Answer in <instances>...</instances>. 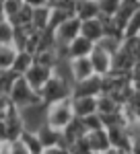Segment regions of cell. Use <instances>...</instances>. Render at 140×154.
<instances>
[{
  "label": "cell",
  "instance_id": "4dcf8cb0",
  "mask_svg": "<svg viewBox=\"0 0 140 154\" xmlns=\"http://www.w3.org/2000/svg\"><path fill=\"white\" fill-rule=\"evenodd\" d=\"M6 150H8V154H31L29 150H27V146H25L21 140L8 142V144H6Z\"/></svg>",
  "mask_w": 140,
  "mask_h": 154
},
{
  "label": "cell",
  "instance_id": "30bf717a",
  "mask_svg": "<svg viewBox=\"0 0 140 154\" xmlns=\"http://www.w3.org/2000/svg\"><path fill=\"white\" fill-rule=\"evenodd\" d=\"M87 144L91 148V152L95 154H103L105 150L111 148L109 144V138H107V130L105 128H99V130H93V131H87Z\"/></svg>",
  "mask_w": 140,
  "mask_h": 154
},
{
  "label": "cell",
  "instance_id": "74e56055",
  "mask_svg": "<svg viewBox=\"0 0 140 154\" xmlns=\"http://www.w3.org/2000/svg\"><path fill=\"white\" fill-rule=\"evenodd\" d=\"M132 88H134V91H138V93H140V80H134V82H132Z\"/></svg>",
  "mask_w": 140,
  "mask_h": 154
},
{
  "label": "cell",
  "instance_id": "83f0119b",
  "mask_svg": "<svg viewBox=\"0 0 140 154\" xmlns=\"http://www.w3.org/2000/svg\"><path fill=\"white\" fill-rule=\"evenodd\" d=\"M99 2V14H105V17H113L122 4V0H97Z\"/></svg>",
  "mask_w": 140,
  "mask_h": 154
},
{
  "label": "cell",
  "instance_id": "ba28073f",
  "mask_svg": "<svg viewBox=\"0 0 140 154\" xmlns=\"http://www.w3.org/2000/svg\"><path fill=\"white\" fill-rule=\"evenodd\" d=\"M68 70H70V80H72V84L81 82V80H84V78H89V76L95 74L89 56H87V58H72V60H68Z\"/></svg>",
  "mask_w": 140,
  "mask_h": 154
},
{
  "label": "cell",
  "instance_id": "e575fe53",
  "mask_svg": "<svg viewBox=\"0 0 140 154\" xmlns=\"http://www.w3.org/2000/svg\"><path fill=\"white\" fill-rule=\"evenodd\" d=\"M0 142L8 144V131H6V123H4V119H0Z\"/></svg>",
  "mask_w": 140,
  "mask_h": 154
},
{
  "label": "cell",
  "instance_id": "836d02e7",
  "mask_svg": "<svg viewBox=\"0 0 140 154\" xmlns=\"http://www.w3.org/2000/svg\"><path fill=\"white\" fill-rule=\"evenodd\" d=\"M43 154H70V150L66 146H52V148H46Z\"/></svg>",
  "mask_w": 140,
  "mask_h": 154
},
{
  "label": "cell",
  "instance_id": "f546056e",
  "mask_svg": "<svg viewBox=\"0 0 140 154\" xmlns=\"http://www.w3.org/2000/svg\"><path fill=\"white\" fill-rule=\"evenodd\" d=\"M23 6V2H19V0H2V12H4V19H11L14 17L19 8Z\"/></svg>",
  "mask_w": 140,
  "mask_h": 154
},
{
  "label": "cell",
  "instance_id": "52a82bcc",
  "mask_svg": "<svg viewBox=\"0 0 140 154\" xmlns=\"http://www.w3.org/2000/svg\"><path fill=\"white\" fill-rule=\"evenodd\" d=\"M89 60H91V66H93V72L97 76H105L111 72V54L105 51L103 48H99L95 43L93 51L89 54Z\"/></svg>",
  "mask_w": 140,
  "mask_h": 154
},
{
  "label": "cell",
  "instance_id": "8992f818",
  "mask_svg": "<svg viewBox=\"0 0 140 154\" xmlns=\"http://www.w3.org/2000/svg\"><path fill=\"white\" fill-rule=\"evenodd\" d=\"M54 33H56V41H58V43L68 45L74 37L81 35V19H76L74 14L68 17V19H66V21H64V23L54 31Z\"/></svg>",
  "mask_w": 140,
  "mask_h": 154
},
{
  "label": "cell",
  "instance_id": "d6a6232c",
  "mask_svg": "<svg viewBox=\"0 0 140 154\" xmlns=\"http://www.w3.org/2000/svg\"><path fill=\"white\" fill-rule=\"evenodd\" d=\"M130 80L134 82V80H140V58L134 60V64H132V68H130Z\"/></svg>",
  "mask_w": 140,
  "mask_h": 154
},
{
  "label": "cell",
  "instance_id": "4316f807",
  "mask_svg": "<svg viewBox=\"0 0 140 154\" xmlns=\"http://www.w3.org/2000/svg\"><path fill=\"white\" fill-rule=\"evenodd\" d=\"M12 27L6 19H0V45H12Z\"/></svg>",
  "mask_w": 140,
  "mask_h": 154
},
{
  "label": "cell",
  "instance_id": "60d3db41",
  "mask_svg": "<svg viewBox=\"0 0 140 154\" xmlns=\"http://www.w3.org/2000/svg\"><path fill=\"white\" fill-rule=\"evenodd\" d=\"M2 154H8V150H6V148H4V152H2Z\"/></svg>",
  "mask_w": 140,
  "mask_h": 154
},
{
  "label": "cell",
  "instance_id": "7a4b0ae2",
  "mask_svg": "<svg viewBox=\"0 0 140 154\" xmlns=\"http://www.w3.org/2000/svg\"><path fill=\"white\" fill-rule=\"evenodd\" d=\"M8 101H11V105H14L17 109H25V107L41 103L39 93L29 86V82L25 80L23 76H19V78L12 82L11 91H8Z\"/></svg>",
  "mask_w": 140,
  "mask_h": 154
},
{
  "label": "cell",
  "instance_id": "9c48e42d",
  "mask_svg": "<svg viewBox=\"0 0 140 154\" xmlns=\"http://www.w3.org/2000/svg\"><path fill=\"white\" fill-rule=\"evenodd\" d=\"M101 95V76H89L72 84V97H99Z\"/></svg>",
  "mask_w": 140,
  "mask_h": 154
},
{
  "label": "cell",
  "instance_id": "d590c367",
  "mask_svg": "<svg viewBox=\"0 0 140 154\" xmlns=\"http://www.w3.org/2000/svg\"><path fill=\"white\" fill-rule=\"evenodd\" d=\"M23 4L31 8H39V6H47V0H23Z\"/></svg>",
  "mask_w": 140,
  "mask_h": 154
},
{
  "label": "cell",
  "instance_id": "ee69618b",
  "mask_svg": "<svg viewBox=\"0 0 140 154\" xmlns=\"http://www.w3.org/2000/svg\"><path fill=\"white\" fill-rule=\"evenodd\" d=\"M93 154H95V152H93Z\"/></svg>",
  "mask_w": 140,
  "mask_h": 154
},
{
  "label": "cell",
  "instance_id": "7bdbcfd3",
  "mask_svg": "<svg viewBox=\"0 0 140 154\" xmlns=\"http://www.w3.org/2000/svg\"><path fill=\"white\" fill-rule=\"evenodd\" d=\"M19 2H23V0H19Z\"/></svg>",
  "mask_w": 140,
  "mask_h": 154
},
{
  "label": "cell",
  "instance_id": "ffe728a7",
  "mask_svg": "<svg viewBox=\"0 0 140 154\" xmlns=\"http://www.w3.org/2000/svg\"><path fill=\"white\" fill-rule=\"evenodd\" d=\"M33 62L35 64H41V66H47V68H56L58 64V54H56V48L54 49H41V51H35L33 54Z\"/></svg>",
  "mask_w": 140,
  "mask_h": 154
},
{
  "label": "cell",
  "instance_id": "f1b7e54d",
  "mask_svg": "<svg viewBox=\"0 0 140 154\" xmlns=\"http://www.w3.org/2000/svg\"><path fill=\"white\" fill-rule=\"evenodd\" d=\"M81 121H82V125H84L87 131L103 128V121H101V115H99V113H91V115H87V117H81Z\"/></svg>",
  "mask_w": 140,
  "mask_h": 154
},
{
  "label": "cell",
  "instance_id": "1f68e13d",
  "mask_svg": "<svg viewBox=\"0 0 140 154\" xmlns=\"http://www.w3.org/2000/svg\"><path fill=\"white\" fill-rule=\"evenodd\" d=\"M8 109H11V101H8V95H2V93H0V119L6 117Z\"/></svg>",
  "mask_w": 140,
  "mask_h": 154
},
{
  "label": "cell",
  "instance_id": "ac0fdd59",
  "mask_svg": "<svg viewBox=\"0 0 140 154\" xmlns=\"http://www.w3.org/2000/svg\"><path fill=\"white\" fill-rule=\"evenodd\" d=\"M49 12H52L49 6L33 8V14H31V27H33L35 31H46L47 29V25H49Z\"/></svg>",
  "mask_w": 140,
  "mask_h": 154
},
{
  "label": "cell",
  "instance_id": "3957f363",
  "mask_svg": "<svg viewBox=\"0 0 140 154\" xmlns=\"http://www.w3.org/2000/svg\"><path fill=\"white\" fill-rule=\"evenodd\" d=\"M72 119H74V111H72V101L70 99L46 105V123L52 125L54 130L62 131Z\"/></svg>",
  "mask_w": 140,
  "mask_h": 154
},
{
  "label": "cell",
  "instance_id": "8d00e7d4",
  "mask_svg": "<svg viewBox=\"0 0 140 154\" xmlns=\"http://www.w3.org/2000/svg\"><path fill=\"white\" fill-rule=\"evenodd\" d=\"M103 154H128V152H122V150H116V148H109V150H105Z\"/></svg>",
  "mask_w": 140,
  "mask_h": 154
},
{
  "label": "cell",
  "instance_id": "5b68a950",
  "mask_svg": "<svg viewBox=\"0 0 140 154\" xmlns=\"http://www.w3.org/2000/svg\"><path fill=\"white\" fill-rule=\"evenodd\" d=\"M105 130H107V138H109L111 148L130 154L132 144H134V142H132V138H130L128 128H126V125H113V128H105Z\"/></svg>",
  "mask_w": 140,
  "mask_h": 154
},
{
  "label": "cell",
  "instance_id": "f35d334b",
  "mask_svg": "<svg viewBox=\"0 0 140 154\" xmlns=\"http://www.w3.org/2000/svg\"><path fill=\"white\" fill-rule=\"evenodd\" d=\"M136 58H140V35H138V41H136Z\"/></svg>",
  "mask_w": 140,
  "mask_h": 154
},
{
  "label": "cell",
  "instance_id": "cb8c5ba5",
  "mask_svg": "<svg viewBox=\"0 0 140 154\" xmlns=\"http://www.w3.org/2000/svg\"><path fill=\"white\" fill-rule=\"evenodd\" d=\"M68 17H72V12H68L66 8H52V12H49V25H47V29L56 31V29H58V27L64 23Z\"/></svg>",
  "mask_w": 140,
  "mask_h": 154
},
{
  "label": "cell",
  "instance_id": "d4e9b609",
  "mask_svg": "<svg viewBox=\"0 0 140 154\" xmlns=\"http://www.w3.org/2000/svg\"><path fill=\"white\" fill-rule=\"evenodd\" d=\"M17 49L12 45H0V70H11Z\"/></svg>",
  "mask_w": 140,
  "mask_h": 154
},
{
  "label": "cell",
  "instance_id": "5bb4252c",
  "mask_svg": "<svg viewBox=\"0 0 140 154\" xmlns=\"http://www.w3.org/2000/svg\"><path fill=\"white\" fill-rule=\"evenodd\" d=\"M84 134H87V130H84V125H82L81 117H74L68 125L62 130V144L68 148L70 144H74L76 140H81Z\"/></svg>",
  "mask_w": 140,
  "mask_h": 154
},
{
  "label": "cell",
  "instance_id": "7402d4cb",
  "mask_svg": "<svg viewBox=\"0 0 140 154\" xmlns=\"http://www.w3.org/2000/svg\"><path fill=\"white\" fill-rule=\"evenodd\" d=\"M117 109H119V105H117V103H116V101H113L109 95L101 93V95L97 97V113H99V115L113 113V111H117Z\"/></svg>",
  "mask_w": 140,
  "mask_h": 154
},
{
  "label": "cell",
  "instance_id": "8fae6325",
  "mask_svg": "<svg viewBox=\"0 0 140 154\" xmlns=\"http://www.w3.org/2000/svg\"><path fill=\"white\" fill-rule=\"evenodd\" d=\"M35 134H37L39 142L43 146V150H46V148H52V146H64V144H62V131L54 130V128L47 125V123H41V125L35 130Z\"/></svg>",
  "mask_w": 140,
  "mask_h": 154
},
{
  "label": "cell",
  "instance_id": "2e32d148",
  "mask_svg": "<svg viewBox=\"0 0 140 154\" xmlns=\"http://www.w3.org/2000/svg\"><path fill=\"white\" fill-rule=\"evenodd\" d=\"M74 17L87 21V19H95L99 17V2L97 0H74Z\"/></svg>",
  "mask_w": 140,
  "mask_h": 154
},
{
  "label": "cell",
  "instance_id": "44dd1931",
  "mask_svg": "<svg viewBox=\"0 0 140 154\" xmlns=\"http://www.w3.org/2000/svg\"><path fill=\"white\" fill-rule=\"evenodd\" d=\"M31 14H33V8L27 6V4H23V6L19 8V12H17L14 17H11V19H6V21H8L12 27H27V25H31Z\"/></svg>",
  "mask_w": 140,
  "mask_h": 154
},
{
  "label": "cell",
  "instance_id": "6da1fadb",
  "mask_svg": "<svg viewBox=\"0 0 140 154\" xmlns=\"http://www.w3.org/2000/svg\"><path fill=\"white\" fill-rule=\"evenodd\" d=\"M70 97H72V82L60 74H52V78L39 88V99L43 105H52Z\"/></svg>",
  "mask_w": 140,
  "mask_h": 154
},
{
  "label": "cell",
  "instance_id": "7c38bea8",
  "mask_svg": "<svg viewBox=\"0 0 140 154\" xmlns=\"http://www.w3.org/2000/svg\"><path fill=\"white\" fill-rule=\"evenodd\" d=\"M74 117H87L97 113V97H70Z\"/></svg>",
  "mask_w": 140,
  "mask_h": 154
},
{
  "label": "cell",
  "instance_id": "277c9868",
  "mask_svg": "<svg viewBox=\"0 0 140 154\" xmlns=\"http://www.w3.org/2000/svg\"><path fill=\"white\" fill-rule=\"evenodd\" d=\"M52 74H54V68H47V66H41V64H31L29 66V70L23 74V78L29 82V86L39 93V88L43 86V84L52 78Z\"/></svg>",
  "mask_w": 140,
  "mask_h": 154
},
{
  "label": "cell",
  "instance_id": "ab89813d",
  "mask_svg": "<svg viewBox=\"0 0 140 154\" xmlns=\"http://www.w3.org/2000/svg\"><path fill=\"white\" fill-rule=\"evenodd\" d=\"M4 148H6V144H2V142H0V154L4 152Z\"/></svg>",
  "mask_w": 140,
  "mask_h": 154
},
{
  "label": "cell",
  "instance_id": "e0dca14e",
  "mask_svg": "<svg viewBox=\"0 0 140 154\" xmlns=\"http://www.w3.org/2000/svg\"><path fill=\"white\" fill-rule=\"evenodd\" d=\"M31 64H33V54H29V51H25V49H17L11 70L14 72V74H19V76H23L25 72L29 70Z\"/></svg>",
  "mask_w": 140,
  "mask_h": 154
},
{
  "label": "cell",
  "instance_id": "d6986e66",
  "mask_svg": "<svg viewBox=\"0 0 140 154\" xmlns=\"http://www.w3.org/2000/svg\"><path fill=\"white\" fill-rule=\"evenodd\" d=\"M21 142L27 146V150L31 154H43V146H41V142H39V138H37V134L31 130H23V134H21V138H19Z\"/></svg>",
  "mask_w": 140,
  "mask_h": 154
},
{
  "label": "cell",
  "instance_id": "603a6c76",
  "mask_svg": "<svg viewBox=\"0 0 140 154\" xmlns=\"http://www.w3.org/2000/svg\"><path fill=\"white\" fill-rule=\"evenodd\" d=\"M140 35V6L134 11V14L128 19V23L124 27V39L128 37H138Z\"/></svg>",
  "mask_w": 140,
  "mask_h": 154
},
{
  "label": "cell",
  "instance_id": "4fadbf2b",
  "mask_svg": "<svg viewBox=\"0 0 140 154\" xmlns=\"http://www.w3.org/2000/svg\"><path fill=\"white\" fill-rule=\"evenodd\" d=\"M81 35L87 37V39L93 41V43H99V41L103 39V23L99 21V17L81 21Z\"/></svg>",
  "mask_w": 140,
  "mask_h": 154
},
{
  "label": "cell",
  "instance_id": "484cf974",
  "mask_svg": "<svg viewBox=\"0 0 140 154\" xmlns=\"http://www.w3.org/2000/svg\"><path fill=\"white\" fill-rule=\"evenodd\" d=\"M19 78V74H14L12 70H0V93L2 95H8L12 82Z\"/></svg>",
  "mask_w": 140,
  "mask_h": 154
},
{
  "label": "cell",
  "instance_id": "9a60e30c",
  "mask_svg": "<svg viewBox=\"0 0 140 154\" xmlns=\"http://www.w3.org/2000/svg\"><path fill=\"white\" fill-rule=\"evenodd\" d=\"M93 48H95V43L89 41L87 37H82V35L74 37V39L68 43V60H72V58H87V56L93 51Z\"/></svg>",
  "mask_w": 140,
  "mask_h": 154
},
{
  "label": "cell",
  "instance_id": "b9f144b4",
  "mask_svg": "<svg viewBox=\"0 0 140 154\" xmlns=\"http://www.w3.org/2000/svg\"><path fill=\"white\" fill-rule=\"evenodd\" d=\"M136 2H138V6H140V0H136Z\"/></svg>",
  "mask_w": 140,
  "mask_h": 154
}]
</instances>
